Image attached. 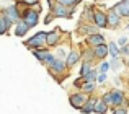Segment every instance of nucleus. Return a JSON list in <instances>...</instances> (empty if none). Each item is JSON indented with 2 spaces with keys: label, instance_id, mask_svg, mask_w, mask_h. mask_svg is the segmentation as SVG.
Here are the masks:
<instances>
[{
  "label": "nucleus",
  "instance_id": "nucleus-6",
  "mask_svg": "<svg viewBox=\"0 0 129 114\" xmlns=\"http://www.w3.org/2000/svg\"><path fill=\"white\" fill-rule=\"evenodd\" d=\"M33 52V55L38 59V62L39 64H43V65H51V64L54 62V52H51V51H47V47H44V49H36V51H31Z\"/></svg>",
  "mask_w": 129,
  "mask_h": 114
},
{
  "label": "nucleus",
  "instance_id": "nucleus-27",
  "mask_svg": "<svg viewBox=\"0 0 129 114\" xmlns=\"http://www.w3.org/2000/svg\"><path fill=\"white\" fill-rule=\"evenodd\" d=\"M111 114H127V109L119 106V108H111Z\"/></svg>",
  "mask_w": 129,
  "mask_h": 114
},
{
  "label": "nucleus",
  "instance_id": "nucleus-7",
  "mask_svg": "<svg viewBox=\"0 0 129 114\" xmlns=\"http://www.w3.org/2000/svg\"><path fill=\"white\" fill-rule=\"evenodd\" d=\"M64 34H62V29L60 28H54L52 31L46 33V47H56V46L60 44Z\"/></svg>",
  "mask_w": 129,
  "mask_h": 114
},
{
  "label": "nucleus",
  "instance_id": "nucleus-28",
  "mask_svg": "<svg viewBox=\"0 0 129 114\" xmlns=\"http://www.w3.org/2000/svg\"><path fill=\"white\" fill-rule=\"evenodd\" d=\"M119 47H123V46H126V44H129V39L126 38V36H121L119 39H118V42H116Z\"/></svg>",
  "mask_w": 129,
  "mask_h": 114
},
{
  "label": "nucleus",
  "instance_id": "nucleus-18",
  "mask_svg": "<svg viewBox=\"0 0 129 114\" xmlns=\"http://www.w3.org/2000/svg\"><path fill=\"white\" fill-rule=\"evenodd\" d=\"M29 31V28L25 25V23L20 20L18 23H15V28H13V33H15V36H18V38H23V36H26V33Z\"/></svg>",
  "mask_w": 129,
  "mask_h": 114
},
{
  "label": "nucleus",
  "instance_id": "nucleus-25",
  "mask_svg": "<svg viewBox=\"0 0 129 114\" xmlns=\"http://www.w3.org/2000/svg\"><path fill=\"white\" fill-rule=\"evenodd\" d=\"M16 5H25V7H35L39 5V0H16Z\"/></svg>",
  "mask_w": 129,
  "mask_h": 114
},
{
  "label": "nucleus",
  "instance_id": "nucleus-20",
  "mask_svg": "<svg viewBox=\"0 0 129 114\" xmlns=\"http://www.w3.org/2000/svg\"><path fill=\"white\" fill-rule=\"evenodd\" d=\"M106 46H108V54L113 57V59H118V57H121V54H119V46H118L114 41L108 42Z\"/></svg>",
  "mask_w": 129,
  "mask_h": 114
},
{
  "label": "nucleus",
  "instance_id": "nucleus-14",
  "mask_svg": "<svg viewBox=\"0 0 129 114\" xmlns=\"http://www.w3.org/2000/svg\"><path fill=\"white\" fill-rule=\"evenodd\" d=\"M64 60H66L67 69H72V67L77 65V62H80V60H82V54H80L79 49H74V51H70L69 54H67V57Z\"/></svg>",
  "mask_w": 129,
  "mask_h": 114
},
{
  "label": "nucleus",
  "instance_id": "nucleus-2",
  "mask_svg": "<svg viewBox=\"0 0 129 114\" xmlns=\"http://www.w3.org/2000/svg\"><path fill=\"white\" fill-rule=\"evenodd\" d=\"M20 20H21L29 29L35 28V26L39 23V10L33 8V7H26L25 10H21V16H20Z\"/></svg>",
  "mask_w": 129,
  "mask_h": 114
},
{
  "label": "nucleus",
  "instance_id": "nucleus-24",
  "mask_svg": "<svg viewBox=\"0 0 129 114\" xmlns=\"http://www.w3.org/2000/svg\"><path fill=\"white\" fill-rule=\"evenodd\" d=\"M96 75H98V70L91 69V70H90V72L87 73L85 77H83L82 80H85V82H96Z\"/></svg>",
  "mask_w": 129,
  "mask_h": 114
},
{
  "label": "nucleus",
  "instance_id": "nucleus-11",
  "mask_svg": "<svg viewBox=\"0 0 129 114\" xmlns=\"http://www.w3.org/2000/svg\"><path fill=\"white\" fill-rule=\"evenodd\" d=\"M121 21H123V18H121V16L118 15V13L114 12L113 8H111V10H108V12H106V28L116 29L118 26L121 25Z\"/></svg>",
  "mask_w": 129,
  "mask_h": 114
},
{
  "label": "nucleus",
  "instance_id": "nucleus-5",
  "mask_svg": "<svg viewBox=\"0 0 129 114\" xmlns=\"http://www.w3.org/2000/svg\"><path fill=\"white\" fill-rule=\"evenodd\" d=\"M3 16L7 18V21L10 23V25H15V23H18L20 21V16H21V10H20V7L16 5H10V7H7V8H3L2 12Z\"/></svg>",
  "mask_w": 129,
  "mask_h": 114
},
{
  "label": "nucleus",
  "instance_id": "nucleus-4",
  "mask_svg": "<svg viewBox=\"0 0 129 114\" xmlns=\"http://www.w3.org/2000/svg\"><path fill=\"white\" fill-rule=\"evenodd\" d=\"M25 46H26V47H29L31 51L44 49V47H46V33H44V31H38L35 36H31V38L26 39Z\"/></svg>",
  "mask_w": 129,
  "mask_h": 114
},
{
  "label": "nucleus",
  "instance_id": "nucleus-13",
  "mask_svg": "<svg viewBox=\"0 0 129 114\" xmlns=\"http://www.w3.org/2000/svg\"><path fill=\"white\" fill-rule=\"evenodd\" d=\"M105 36L101 33H93V34H88L85 36V44H88L90 47H96V46H101L105 44Z\"/></svg>",
  "mask_w": 129,
  "mask_h": 114
},
{
  "label": "nucleus",
  "instance_id": "nucleus-30",
  "mask_svg": "<svg viewBox=\"0 0 129 114\" xmlns=\"http://www.w3.org/2000/svg\"><path fill=\"white\" fill-rule=\"evenodd\" d=\"M111 67H113L114 70H116V69H119V67H121V64H119V57H118V59H113V60H111V64H110V69H111Z\"/></svg>",
  "mask_w": 129,
  "mask_h": 114
},
{
  "label": "nucleus",
  "instance_id": "nucleus-8",
  "mask_svg": "<svg viewBox=\"0 0 129 114\" xmlns=\"http://www.w3.org/2000/svg\"><path fill=\"white\" fill-rule=\"evenodd\" d=\"M91 21L96 28H106V12L91 7Z\"/></svg>",
  "mask_w": 129,
  "mask_h": 114
},
{
  "label": "nucleus",
  "instance_id": "nucleus-26",
  "mask_svg": "<svg viewBox=\"0 0 129 114\" xmlns=\"http://www.w3.org/2000/svg\"><path fill=\"white\" fill-rule=\"evenodd\" d=\"M98 70H100V73H106L108 70H110V62H105V60H101L100 65H98Z\"/></svg>",
  "mask_w": 129,
  "mask_h": 114
},
{
  "label": "nucleus",
  "instance_id": "nucleus-29",
  "mask_svg": "<svg viewBox=\"0 0 129 114\" xmlns=\"http://www.w3.org/2000/svg\"><path fill=\"white\" fill-rule=\"evenodd\" d=\"M106 80H108L106 73H100V72H98V75H96V82H98V83H105Z\"/></svg>",
  "mask_w": 129,
  "mask_h": 114
},
{
  "label": "nucleus",
  "instance_id": "nucleus-9",
  "mask_svg": "<svg viewBox=\"0 0 129 114\" xmlns=\"http://www.w3.org/2000/svg\"><path fill=\"white\" fill-rule=\"evenodd\" d=\"M47 70H49V73H52L54 77H57V75H64V77H67L66 73H67V65H66V60H62V59H54V62L51 64V65H47Z\"/></svg>",
  "mask_w": 129,
  "mask_h": 114
},
{
  "label": "nucleus",
  "instance_id": "nucleus-1",
  "mask_svg": "<svg viewBox=\"0 0 129 114\" xmlns=\"http://www.w3.org/2000/svg\"><path fill=\"white\" fill-rule=\"evenodd\" d=\"M101 99H103L105 103H106L110 108H119V106H123V108H126L129 104L126 95H124L123 91H121L119 88H113L110 90V91L103 93V96H101Z\"/></svg>",
  "mask_w": 129,
  "mask_h": 114
},
{
  "label": "nucleus",
  "instance_id": "nucleus-31",
  "mask_svg": "<svg viewBox=\"0 0 129 114\" xmlns=\"http://www.w3.org/2000/svg\"><path fill=\"white\" fill-rule=\"evenodd\" d=\"M119 54H121V55H129V44L123 46V47H119Z\"/></svg>",
  "mask_w": 129,
  "mask_h": 114
},
{
  "label": "nucleus",
  "instance_id": "nucleus-19",
  "mask_svg": "<svg viewBox=\"0 0 129 114\" xmlns=\"http://www.w3.org/2000/svg\"><path fill=\"white\" fill-rule=\"evenodd\" d=\"M108 111H110V106H108L101 98H96V103H95L93 112H95V114H106Z\"/></svg>",
  "mask_w": 129,
  "mask_h": 114
},
{
  "label": "nucleus",
  "instance_id": "nucleus-34",
  "mask_svg": "<svg viewBox=\"0 0 129 114\" xmlns=\"http://www.w3.org/2000/svg\"><path fill=\"white\" fill-rule=\"evenodd\" d=\"M127 67H129V60H127Z\"/></svg>",
  "mask_w": 129,
  "mask_h": 114
},
{
  "label": "nucleus",
  "instance_id": "nucleus-3",
  "mask_svg": "<svg viewBox=\"0 0 129 114\" xmlns=\"http://www.w3.org/2000/svg\"><path fill=\"white\" fill-rule=\"evenodd\" d=\"M49 10H51V15L54 18H70L74 15V8L66 5H60V3L54 2V0H49Z\"/></svg>",
  "mask_w": 129,
  "mask_h": 114
},
{
  "label": "nucleus",
  "instance_id": "nucleus-22",
  "mask_svg": "<svg viewBox=\"0 0 129 114\" xmlns=\"http://www.w3.org/2000/svg\"><path fill=\"white\" fill-rule=\"evenodd\" d=\"M91 69H93V65H91L90 62H82V67H80V78H83Z\"/></svg>",
  "mask_w": 129,
  "mask_h": 114
},
{
  "label": "nucleus",
  "instance_id": "nucleus-23",
  "mask_svg": "<svg viewBox=\"0 0 129 114\" xmlns=\"http://www.w3.org/2000/svg\"><path fill=\"white\" fill-rule=\"evenodd\" d=\"M54 2L60 3V5H66V7H70V8H74V7L79 5L82 0H54Z\"/></svg>",
  "mask_w": 129,
  "mask_h": 114
},
{
  "label": "nucleus",
  "instance_id": "nucleus-12",
  "mask_svg": "<svg viewBox=\"0 0 129 114\" xmlns=\"http://www.w3.org/2000/svg\"><path fill=\"white\" fill-rule=\"evenodd\" d=\"M75 86H79L80 88V91L82 93H85V95H93L95 93V90H96V83L95 82H85V80H75Z\"/></svg>",
  "mask_w": 129,
  "mask_h": 114
},
{
  "label": "nucleus",
  "instance_id": "nucleus-10",
  "mask_svg": "<svg viewBox=\"0 0 129 114\" xmlns=\"http://www.w3.org/2000/svg\"><path fill=\"white\" fill-rule=\"evenodd\" d=\"M87 99H88V95H85V93H82V91H75V93H70L69 95L70 106H72L74 109H79V111H80V108L85 104Z\"/></svg>",
  "mask_w": 129,
  "mask_h": 114
},
{
  "label": "nucleus",
  "instance_id": "nucleus-15",
  "mask_svg": "<svg viewBox=\"0 0 129 114\" xmlns=\"http://www.w3.org/2000/svg\"><path fill=\"white\" fill-rule=\"evenodd\" d=\"M113 10L121 16V18H127L129 20V0H119V2L113 7Z\"/></svg>",
  "mask_w": 129,
  "mask_h": 114
},
{
  "label": "nucleus",
  "instance_id": "nucleus-33",
  "mask_svg": "<svg viewBox=\"0 0 129 114\" xmlns=\"http://www.w3.org/2000/svg\"><path fill=\"white\" fill-rule=\"evenodd\" d=\"M126 29H127V31H129V23H127V25H126Z\"/></svg>",
  "mask_w": 129,
  "mask_h": 114
},
{
  "label": "nucleus",
  "instance_id": "nucleus-16",
  "mask_svg": "<svg viewBox=\"0 0 129 114\" xmlns=\"http://www.w3.org/2000/svg\"><path fill=\"white\" fill-rule=\"evenodd\" d=\"M95 103H96V96L90 95V96H88V99L85 101V104L80 108L82 114H91V112H93V109H95Z\"/></svg>",
  "mask_w": 129,
  "mask_h": 114
},
{
  "label": "nucleus",
  "instance_id": "nucleus-21",
  "mask_svg": "<svg viewBox=\"0 0 129 114\" xmlns=\"http://www.w3.org/2000/svg\"><path fill=\"white\" fill-rule=\"evenodd\" d=\"M10 23L7 21V18L5 16L2 15V13H0V36L2 34H7V33H8V29H10Z\"/></svg>",
  "mask_w": 129,
  "mask_h": 114
},
{
  "label": "nucleus",
  "instance_id": "nucleus-32",
  "mask_svg": "<svg viewBox=\"0 0 129 114\" xmlns=\"http://www.w3.org/2000/svg\"><path fill=\"white\" fill-rule=\"evenodd\" d=\"M52 20H54V16H52V15H51V13H49V15H47L46 18H44V25H49V23L52 21Z\"/></svg>",
  "mask_w": 129,
  "mask_h": 114
},
{
  "label": "nucleus",
  "instance_id": "nucleus-17",
  "mask_svg": "<svg viewBox=\"0 0 129 114\" xmlns=\"http://www.w3.org/2000/svg\"><path fill=\"white\" fill-rule=\"evenodd\" d=\"M93 49V55L96 60H105V57L110 55L108 54V46L106 44H101V46H96V47H91Z\"/></svg>",
  "mask_w": 129,
  "mask_h": 114
}]
</instances>
